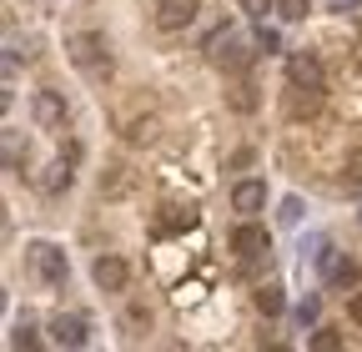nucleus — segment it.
<instances>
[{"mask_svg":"<svg viewBox=\"0 0 362 352\" xmlns=\"http://www.w3.org/2000/svg\"><path fill=\"white\" fill-rule=\"evenodd\" d=\"M66 56H71V66H81V71H90V76H111V46H106L101 30L71 35V40H66Z\"/></svg>","mask_w":362,"mask_h":352,"instance_id":"1","label":"nucleus"},{"mask_svg":"<svg viewBox=\"0 0 362 352\" xmlns=\"http://www.w3.org/2000/svg\"><path fill=\"white\" fill-rule=\"evenodd\" d=\"M30 272L40 277V282H66V252H56L51 242H35L30 247Z\"/></svg>","mask_w":362,"mask_h":352,"instance_id":"2","label":"nucleus"},{"mask_svg":"<svg viewBox=\"0 0 362 352\" xmlns=\"http://www.w3.org/2000/svg\"><path fill=\"white\" fill-rule=\"evenodd\" d=\"M197 11H202V0H156V25L166 35H176V30H187L197 20Z\"/></svg>","mask_w":362,"mask_h":352,"instance_id":"3","label":"nucleus"},{"mask_svg":"<svg viewBox=\"0 0 362 352\" xmlns=\"http://www.w3.org/2000/svg\"><path fill=\"white\" fill-rule=\"evenodd\" d=\"M30 116H35L40 131H61V126H66V96H61V91H35Z\"/></svg>","mask_w":362,"mask_h":352,"instance_id":"4","label":"nucleus"},{"mask_svg":"<svg viewBox=\"0 0 362 352\" xmlns=\"http://www.w3.org/2000/svg\"><path fill=\"white\" fill-rule=\"evenodd\" d=\"M232 252H237L242 262H257L262 252H272V237H267V227H257V222H242V227L232 232Z\"/></svg>","mask_w":362,"mask_h":352,"instance_id":"5","label":"nucleus"},{"mask_svg":"<svg viewBox=\"0 0 362 352\" xmlns=\"http://www.w3.org/2000/svg\"><path fill=\"white\" fill-rule=\"evenodd\" d=\"M51 342H56V347H86V317L56 312V317H51Z\"/></svg>","mask_w":362,"mask_h":352,"instance_id":"6","label":"nucleus"},{"mask_svg":"<svg viewBox=\"0 0 362 352\" xmlns=\"http://www.w3.org/2000/svg\"><path fill=\"white\" fill-rule=\"evenodd\" d=\"M287 76H292V86H312V91H322V61H317L312 51H297L287 61Z\"/></svg>","mask_w":362,"mask_h":352,"instance_id":"7","label":"nucleus"},{"mask_svg":"<svg viewBox=\"0 0 362 352\" xmlns=\"http://www.w3.org/2000/svg\"><path fill=\"white\" fill-rule=\"evenodd\" d=\"M90 277H96V287H101V292H121L131 272H126V262H121V257H111V252H106V257H96Z\"/></svg>","mask_w":362,"mask_h":352,"instance_id":"8","label":"nucleus"},{"mask_svg":"<svg viewBox=\"0 0 362 352\" xmlns=\"http://www.w3.org/2000/svg\"><path fill=\"white\" fill-rule=\"evenodd\" d=\"M131 187H136V171H131V166H106V171H101V196L116 201V196H126Z\"/></svg>","mask_w":362,"mask_h":352,"instance_id":"9","label":"nucleus"},{"mask_svg":"<svg viewBox=\"0 0 362 352\" xmlns=\"http://www.w3.org/2000/svg\"><path fill=\"white\" fill-rule=\"evenodd\" d=\"M71 166H76V161H66V156L51 161V166L40 171V192H45V196H61V192L71 187Z\"/></svg>","mask_w":362,"mask_h":352,"instance_id":"10","label":"nucleus"},{"mask_svg":"<svg viewBox=\"0 0 362 352\" xmlns=\"http://www.w3.org/2000/svg\"><path fill=\"white\" fill-rule=\"evenodd\" d=\"M232 206L237 211H262L267 206V187L262 182H237L232 187Z\"/></svg>","mask_w":362,"mask_h":352,"instance_id":"11","label":"nucleus"},{"mask_svg":"<svg viewBox=\"0 0 362 352\" xmlns=\"http://www.w3.org/2000/svg\"><path fill=\"white\" fill-rule=\"evenodd\" d=\"M257 101H262V96H257V86H252L247 76L232 86V91H226V106H232V111H242V116H252V111H257Z\"/></svg>","mask_w":362,"mask_h":352,"instance_id":"12","label":"nucleus"},{"mask_svg":"<svg viewBox=\"0 0 362 352\" xmlns=\"http://www.w3.org/2000/svg\"><path fill=\"white\" fill-rule=\"evenodd\" d=\"M317 106H322V91H312V86H292V96H287V116H312Z\"/></svg>","mask_w":362,"mask_h":352,"instance_id":"13","label":"nucleus"},{"mask_svg":"<svg viewBox=\"0 0 362 352\" xmlns=\"http://www.w3.org/2000/svg\"><path fill=\"white\" fill-rule=\"evenodd\" d=\"M282 307H287V297H282V287H277V282L257 287V312H262V317H282Z\"/></svg>","mask_w":362,"mask_h":352,"instance_id":"14","label":"nucleus"},{"mask_svg":"<svg viewBox=\"0 0 362 352\" xmlns=\"http://www.w3.org/2000/svg\"><path fill=\"white\" fill-rule=\"evenodd\" d=\"M121 136L131 141V146H146V141H156V116H141V121H126V131Z\"/></svg>","mask_w":362,"mask_h":352,"instance_id":"15","label":"nucleus"},{"mask_svg":"<svg viewBox=\"0 0 362 352\" xmlns=\"http://www.w3.org/2000/svg\"><path fill=\"white\" fill-rule=\"evenodd\" d=\"M322 262H327L332 287H352V282H357V267H352V262H337V257H322Z\"/></svg>","mask_w":362,"mask_h":352,"instance_id":"16","label":"nucleus"},{"mask_svg":"<svg viewBox=\"0 0 362 352\" xmlns=\"http://www.w3.org/2000/svg\"><path fill=\"white\" fill-rule=\"evenodd\" d=\"M307 11H312V0H277L282 20H307Z\"/></svg>","mask_w":362,"mask_h":352,"instance_id":"17","label":"nucleus"},{"mask_svg":"<svg viewBox=\"0 0 362 352\" xmlns=\"http://www.w3.org/2000/svg\"><path fill=\"white\" fill-rule=\"evenodd\" d=\"M312 347H317V352H337V347H342V337H337L332 327H317V332H312Z\"/></svg>","mask_w":362,"mask_h":352,"instance_id":"18","label":"nucleus"},{"mask_svg":"<svg viewBox=\"0 0 362 352\" xmlns=\"http://www.w3.org/2000/svg\"><path fill=\"white\" fill-rule=\"evenodd\" d=\"M6 166L21 171V136H16V131H6Z\"/></svg>","mask_w":362,"mask_h":352,"instance_id":"19","label":"nucleus"},{"mask_svg":"<svg viewBox=\"0 0 362 352\" xmlns=\"http://www.w3.org/2000/svg\"><path fill=\"white\" fill-rule=\"evenodd\" d=\"M11 347H35V327H30V322H21V327H16V337H11Z\"/></svg>","mask_w":362,"mask_h":352,"instance_id":"20","label":"nucleus"},{"mask_svg":"<svg viewBox=\"0 0 362 352\" xmlns=\"http://www.w3.org/2000/svg\"><path fill=\"white\" fill-rule=\"evenodd\" d=\"M242 11L247 16H267V11H277V0H242Z\"/></svg>","mask_w":362,"mask_h":352,"instance_id":"21","label":"nucleus"},{"mask_svg":"<svg viewBox=\"0 0 362 352\" xmlns=\"http://www.w3.org/2000/svg\"><path fill=\"white\" fill-rule=\"evenodd\" d=\"M257 51H277V30L262 25V30H257Z\"/></svg>","mask_w":362,"mask_h":352,"instance_id":"22","label":"nucleus"},{"mask_svg":"<svg viewBox=\"0 0 362 352\" xmlns=\"http://www.w3.org/2000/svg\"><path fill=\"white\" fill-rule=\"evenodd\" d=\"M347 317L362 327V292H352V297H347Z\"/></svg>","mask_w":362,"mask_h":352,"instance_id":"23","label":"nucleus"},{"mask_svg":"<svg viewBox=\"0 0 362 352\" xmlns=\"http://www.w3.org/2000/svg\"><path fill=\"white\" fill-rule=\"evenodd\" d=\"M347 171H352V187H362V151L347 156Z\"/></svg>","mask_w":362,"mask_h":352,"instance_id":"24","label":"nucleus"}]
</instances>
